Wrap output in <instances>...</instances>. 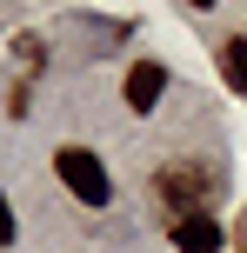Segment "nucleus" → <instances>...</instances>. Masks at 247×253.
<instances>
[{
	"instance_id": "obj_1",
	"label": "nucleus",
	"mask_w": 247,
	"mask_h": 253,
	"mask_svg": "<svg viewBox=\"0 0 247 253\" xmlns=\"http://www.w3.org/2000/svg\"><path fill=\"white\" fill-rule=\"evenodd\" d=\"M53 173H60V187L74 193L80 207H107L114 200V180H107V167H100L94 147H60L53 153Z\"/></svg>"
},
{
	"instance_id": "obj_2",
	"label": "nucleus",
	"mask_w": 247,
	"mask_h": 253,
	"mask_svg": "<svg viewBox=\"0 0 247 253\" xmlns=\"http://www.w3.org/2000/svg\"><path fill=\"white\" fill-rule=\"evenodd\" d=\"M207 193H214V173H207V167H194V160H181V167L160 173V200L174 207V220L207 213Z\"/></svg>"
},
{
	"instance_id": "obj_3",
	"label": "nucleus",
	"mask_w": 247,
	"mask_h": 253,
	"mask_svg": "<svg viewBox=\"0 0 247 253\" xmlns=\"http://www.w3.org/2000/svg\"><path fill=\"white\" fill-rule=\"evenodd\" d=\"M221 240H227V233H221V220H214V213L174 220V247H181V253H221Z\"/></svg>"
},
{
	"instance_id": "obj_4",
	"label": "nucleus",
	"mask_w": 247,
	"mask_h": 253,
	"mask_svg": "<svg viewBox=\"0 0 247 253\" xmlns=\"http://www.w3.org/2000/svg\"><path fill=\"white\" fill-rule=\"evenodd\" d=\"M160 93H167V74H160L154 60H141V67L127 74V107H134V114H154Z\"/></svg>"
},
{
	"instance_id": "obj_5",
	"label": "nucleus",
	"mask_w": 247,
	"mask_h": 253,
	"mask_svg": "<svg viewBox=\"0 0 247 253\" xmlns=\"http://www.w3.org/2000/svg\"><path fill=\"white\" fill-rule=\"evenodd\" d=\"M221 74H227L234 93H247V40H227V47H221Z\"/></svg>"
},
{
	"instance_id": "obj_6",
	"label": "nucleus",
	"mask_w": 247,
	"mask_h": 253,
	"mask_svg": "<svg viewBox=\"0 0 247 253\" xmlns=\"http://www.w3.org/2000/svg\"><path fill=\"white\" fill-rule=\"evenodd\" d=\"M13 240V213H7V193H0V247Z\"/></svg>"
},
{
	"instance_id": "obj_7",
	"label": "nucleus",
	"mask_w": 247,
	"mask_h": 253,
	"mask_svg": "<svg viewBox=\"0 0 247 253\" xmlns=\"http://www.w3.org/2000/svg\"><path fill=\"white\" fill-rule=\"evenodd\" d=\"M241 247H247V220H241Z\"/></svg>"
}]
</instances>
